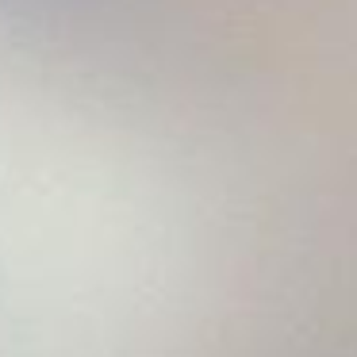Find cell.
<instances>
[{
  "instance_id": "cell-1",
  "label": "cell",
  "mask_w": 357,
  "mask_h": 357,
  "mask_svg": "<svg viewBox=\"0 0 357 357\" xmlns=\"http://www.w3.org/2000/svg\"><path fill=\"white\" fill-rule=\"evenodd\" d=\"M123 0H0V16L20 24H62L73 16H96Z\"/></svg>"
},
{
  "instance_id": "cell-2",
  "label": "cell",
  "mask_w": 357,
  "mask_h": 357,
  "mask_svg": "<svg viewBox=\"0 0 357 357\" xmlns=\"http://www.w3.org/2000/svg\"><path fill=\"white\" fill-rule=\"evenodd\" d=\"M296 357H357L354 346H326V349H307V354H296Z\"/></svg>"
}]
</instances>
